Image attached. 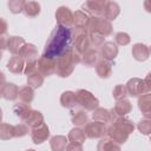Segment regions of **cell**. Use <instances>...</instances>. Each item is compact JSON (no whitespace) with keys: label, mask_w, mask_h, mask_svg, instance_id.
<instances>
[{"label":"cell","mask_w":151,"mask_h":151,"mask_svg":"<svg viewBox=\"0 0 151 151\" xmlns=\"http://www.w3.org/2000/svg\"><path fill=\"white\" fill-rule=\"evenodd\" d=\"M72 41V31L68 27L58 25L51 33L46 45L44 47L42 55L51 59H58L67 51H70Z\"/></svg>","instance_id":"obj_1"},{"label":"cell","mask_w":151,"mask_h":151,"mask_svg":"<svg viewBox=\"0 0 151 151\" xmlns=\"http://www.w3.org/2000/svg\"><path fill=\"white\" fill-rule=\"evenodd\" d=\"M81 61L80 54H78L73 48L67 51L65 54L57 59V70L55 73L60 78H67L72 74L74 66Z\"/></svg>","instance_id":"obj_2"},{"label":"cell","mask_w":151,"mask_h":151,"mask_svg":"<svg viewBox=\"0 0 151 151\" xmlns=\"http://www.w3.org/2000/svg\"><path fill=\"white\" fill-rule=\"evenodd\" d=\"M87 31H88V33H98L103 37H107L112 33V25L105 18L91 17Z\"/></svg>","instance_id":"obj_3"},{"label":"cell","mask_w":151,"mask_h":151,"mask_svg":"<svg viewBox=\"0 0 151 151\" xmlns=\"http://www.w3.org/2000/svg\"><path fill=\"white\" fill-rule=\"evenodd\" d=\"M127 94L130 97H140L146 93H151V87L144 81V79L139 78H131L126 83Z\"/></svg>","instance_id":"obj_4"},{"label":"cell","mask_w":151,"mask_h":151,"mask_svg":"<svg viewBox=\"0 0 151 151\" xmlns=\"http://www.w3.org/2000/svg\"><path fill=\"white\" fill-rule=\"evenodd\" d=\"M76 93L78 105H80L83 109L87 111H94L96 109H98L99 100L93 96V93H91L87 90H78Z\"/></svg>","instance_id":"obj_5"},{"label":"cell","mask_w":151,"mask_h":151,"mask_svg":"<svg viewBox=\"0 0 151 151\" xmlns=\"http://www.w3.org/2000/svg\"><path fill=\"white\" fill-rule=\"evenodd\" d=\"M76 42H74V50L78 54H84L86 51L90 50V39H88V31L86 29H76L74 31Z\"/></svg>","instance_id":"obj_6"},{"label":"cell","mask_w":151,"mask_h":151,"mask_svg":"<svg viewBox=\"0 0 151 151\" xmlns=\"http://www.w3.org/2000/svg\"><path fill=\"white\" fill-rule=\"evenodd\" d=\"M84 132H85V134H86L87 138H91V139L101 138L107 132V127H106L105 123L93 120V122H90V123H87L85 125Z\"/></svg>","instance_id":"obj_7"},{"label":"cell","mask_w":151,"mask_h":151,"mask_svg":"<svg viewBox=\"0 0 151 151\" xmlns=\"http://www.w3.org/2000/svg\"><path fill=\"white\" fill-rule=\"evenodd\" d=\"M107 1L105 0H88L83 4V9H85V13H90L92 17H101L105 14Z\"/></svg>","instance_id":"obj_8"},{"label":"cell","mask_w":151,"mask_h":151,"mask_svg":"<svg viewBox=\"0 0 151 151\" xmlns=\"http://www.w3.org/2000/svg\"><path fill=\"white\" fill-rule=\"evenodd\" d=\"M38 70L39 73L44 77H50L53 73H55L57 70V60L55 59H51V58H46L44 55H41L38 60Z\"/></svg>","instance_id":"obj_9"},{"label":"cell","mask_w":151,"mask_h":151,"mask_svg":"<svg viewBox=\"0 0 151 151\" xmlns=\"http://www.w3.org/2000/svg\"><path fill=\"white\" fill-rule=\"evenodd\" d=\"M55 20L58 25L70 28L73 25V13L68 7L60 6L55 12Z\"/></svg>","instance_id":"obj_10"},{"label":"cell","mask_w":151,"mask_h":151,"mask_svg":"<svg viewBox=\"0 0 151 151\" xmlns=\"http://www.w3.org/2000/svg\"><path fill=\"white\" fill-rule=\"evenodd\" d=\"M118 116L116 114V112L112 110H107L104 107H98L93 111L92 113V118L96 122H101V123H113V120L117 118Z\"/></svg>","instance_id":"obj_11"},{"label":"cell","mask_w":151,"mask_h":151,"mask_svg":"<svg viewBox=\"0 0 151 151\" xmlns=\"http://www.w3.org/2000/svg\"><path fill=\"white\" fill-rule=\"evenodd\" d=\"M48 137H50V129L46 124H42L38 127L32 129L31 138H32L34 144H41L45 140H47Z\"/></svg>","instance_id":"obj_12"},{"label":"cell","mask_w":151,"mask_h":151,"mask_svg":"<svg viewBox=\"0 0 151 151\" xmlns=\"http://www.w3.org/2000/svg\"><path fill=\"white\" fill-rule=\"evenodd\" d=\"M106 133H107L109 138H110L111 140H113L114 143H117V144H124V143H126L127 139H129V134H127L126 132L122 131L120 129L116 127V126L112 125V124L107 127V132H106Z\"/></svg>","instance_id":"obj_13"},{"label":"cell","mask_w":151,"mask_h":151,"mask_svg":"<svg viewBox=\"0 0 151 151\" xmlns=\"http://www.w3.org/2000/svg\"><path fill=\"white\" fill-rule=\"evenodd\" d=\"M100 54L104 60L111 61L118 55V47L113 41H106L100 47Z\"/></svg>","instance_id":"obj_14"},{"label":"cell","mask_w":151,"mask_h":151,"mask_svg":"<svg viewBox=\"0 0 151 151\" xmlns=\"http://www.w3.org/2000/svg\"><path fill=\"white\" fill-rule=\"evenodd\" d=\"M1 97L6 100H15L19 97V88L13 83H4L1 85Z\"/></svg>","instance_id":"obj_15"},{"label":"cell","mask_w":151,"mask_h":151,"mask_svg":"<svg viewBox=\"0 0 151 151\" xmlns=\"http://www.w3.org/2000/svg\"><path fill=\"white\" fill-rule=\"evenodd\" d=\"M131 52H132V57L137 61H145L150 57V48L145 44H142V42L134 44L132 46Z\"/></svg>","instance_id":"obj_16"},{"label":"cell","mask_w":151,"mask_h":151,"mask_svg":"<svg viewBox=\"0 0 151 151\" xmlns=\"http://www.w3.org/2000/svg\"><path fill=\"white\" fill-rule=\"evenodd\" d=\"M26 45L25 39L21 37H17V35H12L8 38V42H7V50L13 54V55H18L20 54L22 47Z\"/></svg>","instance_id":"obj_17"},{"label":"cell","mask_w":151,"mask_h":151,"mask_svg":"<svg viewBox=\"0 0 151 151\" xmlns=\"http://www.w3.org/2000/svg\"><path fill=\"white\" fill-rule=\"evenodd\" d=\"M138 107L145 119L151 120V93L143 94L138 98Z\"/></svg>","instance_id":"obj_18"},{"label":"cell","mask_w":151,"mask_h":151,"mask_svg":"<svg viewBox=\"0 0 151 151\" xmlns=\"http://www.w3.org/2000/svg\"><path fill=\"white\" fill-rule=\"evenodd\" d=\"M90 17L83 11H76L73 13V26L76 29H86L88 27Z\"/></svg>","instance_id":"obj_19"},{"label":"cell","mask_w":151,"mask_h":151,"mask_svg":"<svg viewBox=\"0 0 151 151\" xmlns=\"http://www.w3.org/2000/svg\"><path fill=\"white\" fill-rule=\"evenodd\" d=\"M25 60L18 54V55H13L11 57V59L8 60L7 63V68L9 72L12 73H15V74H19L21 72H24L25 70Z\"/></svg>","instance_id":"obj_20"},{"label":"cell","mask_w":151,"mask_h":151,"mask_svg":"<svg viewBox=\"0 0 151 151\" xmlns=\"http://www.w3.org/2000/svg\"><path fill=\"white\" fill-rule=\"evenodd\" d=\"M24 123H26L28 126H31L32 129L34 127H38L44 123V116L40 111H37V110H31L29 113L27 114V117L24 119Z\"/></svg>","instance_id":"obj_21"},{"label":"cell","mask_w":151,"mask_h":151,"mask_svg":"<svg viewBox=\"0 0 151 151\" xmlns=\"http://www.w3.org/2000/svg\"><path fill=\"white\" fill-rule=\"evenodd\" d=\"M60 104L65 109H72L73 106L78 105L77 101V93L73 91H65L60 96Z\"/></svg>","instance_id":"obj_22"},{"label":"cell","mask_w":151,"mask_h":151,"mask_svg":"<svg viewBox=\"0 0 151 151\" xmlns=\"http://www.w3.org/2000/svg\"><path fill=\"white\" fill-rule=\"evenodd\" d=\"M113 111L116 112V114L118 117H125L127 113H130L132 111V104L127 99L117 100V103L113 107Z\"/></svg>","instance_id":"obj_23"},{"label":"cell","mask_w":151,"mask_h":151,"mask_svg":"<svg viewBox=\"0 0 151 151\" xmlns=\"http://www.w3.org/2000/svg\"><path fill=\"white\" fill-rule=\"evenodd\" d=\"M112 125H114L116 127H118V129H120L122 131L126 132L127 134L132 133L133 130H134V125H133L132 120H130L129 118H125V117H117V118L113 120Z\"/></svg>","instance_id":"obj_24"},{"label":"cell","mask_w":151,"mask_h":151,"mask_svg":"<svg viewBox=\"0 0 151 151\" xmlns=\"http://www.w3.org/2000/svg\"><path fill=\"white\" fill-rule=\"evenodd\" d=\"M96 72H97V74H98L100 78L106 79V78H109V77L111 76V73H112V65L110 64V61H106V60L101 59V60H99V61L97 63V65H96Z\"/></svg>","instance_id":"obj_25"},{"label":"cell","mask_w":151,"mask_h":151,"mask_svg":"<svg viewBox=\"0 0 151 151\" xmlns=\"http://www.w3.org/2000/svg\"><path fill=\"white\" fill-rule=\"evenodd\" d=\"M19 55L24 60H26V63L27 61H32V60H37L35 58L38 57V50L33 44H26L22 47V50H21Z\"/></svg>","instance_id":"obj_26"},{"label":"cell","mask_w":151,"mask_h":151,"mask_svg":"<svg viewBox=\"0 0 151 151\" xmlns=\"http://www.w3.org/2000/svg\"><path fill=\"white\" fill-rule=\"evenodd\" d=\"M120 13V7L117 2L114 1H107L106 4V8H105V14H104V18L109 21H112L114 20Z\"/></svg>","instance_id":"obj_27"},{"label":"cell","mask_w":151,"mask_h":151,"mask_svg":"<svg viewBox=\"0 0 151 151\" xmlns=\"http://www.w3.org/2000/svg\"><path fill=\"white\" fill-rule=\"evenodd\" d=\"M67 140L65 136H53L50 139V145L52 151H65L67 146Z\"/></svg>","instance_id":"obj_28"},{"label":"cell","mask_w":151,"mask_h":151,"mask_svg":"<svg viewBox=\"0 0 151 151\" xmlns=\"http://www.w3.org/2000/svg\"><path fill=\"white\" fill-rule=\"evenodd\" d=\"M70 143H77V144H81L85 142V139L87 138L84 130L80 129V127H73L70 132H68V136H67Z\"/></svg>","instance_id":"obj_29"},{"label":"cell","mask_w":151,"mask_h":151,"mask_svg":"<svg viewBox=\"0 0 151 151\" xmlns=\"http://www.w3.org/2000/svg\"><path fill=\"white\" fill-rule=\"evenodd\" d=\"M26 17H37L40 13V4L37 1H25L24 5V11Z\"/></svg>","instance_id":"obj_30"},{"label":"cell","mask_w":151,"mask_h":151,"mask_svg":"<svg viewBox=\"0 0 151 151\" xmlns=\"http://www.w3.org/2000/svg\"><path fill=\"white\" fill-rule=\"evenodd\" d=\"M81 63L86 66H93L98 63V52L94 48H90L81 55Z\"/></svg>","instance_id":"obj_31"},{"label":"cell","mask_w":151,"mask_h":151,"mask_svg":"<svg viewBox=\"0 0 151 151\" xmlns=\"http://www.w3.org/2000/svg\"><path fill=\"white\" fill-rule=\"evenodd\" d=\"M97 151H122L118 144H114L110 138H104L98 143Z\"/></svg>","instance_id":"obj_32"},{"label":"cell","mask_w":151,"mask_h":151,"mask_svg":"<svg viewBox=\"0 0 151 151\" xmlns=\"http://www.w3.org/2000/svg\"><path fill=\"white\" fill-rule=\"evenodd\" d=\"M71 120H72V124L76 125V126H83V125H86L88 123V116L85 111H77V112H73L72 117H71Z\"/></svg>","instance_id":"obj_33"},{"label":"cell","mask_w":151,"mask_h":151,"mask_svg":"<svg viewBox=\"0 0 151 151\" xmlns=\"http://www.w3.org/2000/svg\"><path fill=\"white\" fill-rule=\"evenodd\" d=\"M19 98L22 103L29 104L34 98V91L31 86H22L19 90Z\"/></svg>","instance_id":"obj_34"},{"label":"cell","mask_w":151,"mask_h":151,"mask_svg":"<svg viewBox=\"0 0 151 151\" xmlns=\"http://www.w3.org/2000/svg\"><path fill=\"white\" fill-rule=\"evenodd\" d=\"M31 110H32V109H31L29 104H26V103H19V104H15L14 107H13L14 113H15L22 122H24V119L27 117V114L29 113Z\"/></svg>","instance_id":"obj_35"},{"label":"cell","mask_w":151,"mask_h":151,"mask_svg":"<svg viewBox=\"0 0 151 151\" xmlns=\"http://www.w3.org/2000/svg\"><path fill=\"white\" fill-rule=\"evenodd\" d=\"M15 137L14 134V126L7 123H2L0 125V138L2 140H8L11 138Z\"/></svg>","instance_id":"obj_36"},{"label":"cell","mask_w":151,"mask_h":151,"mask_svg":"<svg viewBox=\"0 0 151 151\" xmlns=\"http://www.w3.org/2000/svg\"><path fill=\"white\" fill-rule=\"evenodd\" d=\"M27 84L32 88H38L44 84V76H41L39 72L33 73L27 77Z\"/></svg>","instance_id":"obj_37"},{"label":"cell","mask_w":151,"mask_h":151,"mask_svg":"<svg viewBox=\"0 0 151 151\" xmlns=\"http://www.w3.org/2000/svg\"><path fill=\"white\" fill-rule=\"evenodd\" d=\"M112 96L116 100H120V99H125L127 94V90H126V86L125 85H117L113 91H112Z\"/></svg>","instance_id":"obj_38"},{"label":"cell","mask_w":151,"mask_h":151,"mask_svg":"<svg viewBox=\"0 0 151 151\" xmlns=\"http://www.w3.org/2000/svg\"><path fill=\"white\" fill-rule=\"evenodd\" d=\"M137 129L144 136L151 134V120L150 119H143V120H140L137 124Z\"/></svg>","instance_id":"obj_39"},{"label":"cell","mask_w":151,"mask_h":151,"mask_svg":"<svg viewBox=\"0 0 151 151\" xmlns=\"http://www.w3.org/2000/svg\"><path fill=\"white\" fill-rule=\"evenodd\" d=\"M24 5H25V1H22V0H11V1H8V8L14 14H18V13L22 12L24 11Z\"/></svg>","instance_id":"obj_40"},{"label":"cell","mask_w":151,"mask_h":151,"mask_svg":"<svg viewBox=\"0 0 151 151\" xmlns=\"http://www.w3.org/2000/svg\"><path fill=\"white\" fill-rule=\"evenodd\" d=\"M88 39H90V44L94 47H101L105 41H104V37L98 34V33H88Z\"/></svg>","instance_id":"obj_41"},{"label":"cell","mask_w":151,"mask_h":151,"mask_svg":"<svg viewBox=\"0 0 151 151\" xmlns=\"http://www.w3.org/2000/svg\"><path fill=\"white\" fill-rule=\"evenodd\" d=\"M114 40H116V42H117L119 46H125V45L130 44L131 38H130V35H129L127 33H125V32H118V33L116 34V37H114Z\"/></svg>","instance_id":"obj_42"},{"label":"cell","mask_w":151,"mask_h":151,"mask_svg":"<svg viewBox=\"0 0 151 151\" xmlns=\"http://www.w3.org/2000/svg\"><path fill=\"white\" fill-rule=\"evenodd\" d=\"M39 70H38V61L37 60H32V61H27L26 65H25V70H24V73L28 77L33 73H37Z\"/></svg>","instance_id":"obj_43"},{"label":"cell","mask_w":151,"mask_h":151,"mask_svg":"<svg viewBox=\"0 0 151 151\" xmlns=\"http://www.w3.org/2000/svg\"><path fill=\"white\" fill-rule=\"evenodd\" d=\"M28 133V127L25 125V124H18L14 126V134L17 138H20V137H24Z\"/></svg>","instance_id":"obj_44"},{"label":"cell","mask_w":151,"mask_h":151,"mask_svg":"<svg viewBox=\"0 0 151 151\" xmlns=\"http://www.w3.org/2000/svg\"><path fill=\"white\" fill-rule=\"evenodd\" d=\"M144 9L147 13H151V0H145L144 1Z\"/></svg>","instance_id":"obj_45"},{"label":"cell","mask_w":151,"mask_h":151,"mask_svg":"<svg viewBox=\"0 0 151 151\" xmlns=\"http://www.w3.org/2000/svg\"><path fill=\"white\" fill-rule=\"evenodd\" d=\"M7 42H8V38H6L5 35H1V48L2 50L7 48Z\"/></svg>","instance_id":"obj_46"},{"label":"cell","mask_w":151,"mask_h":151,"mask_svg":"<svg viewBox=\"0 0 151 151\" xmlns=\"http://www.w3.org/2000/svg\"><path fill=\"white\" fill-rule=\"evenodd\" d=\"M1 22H2V28H1V35H4V34H5V32H6V29H7V24H6V21H5L4 19H1Z\"/></svg>","instance_id":"obj_47"},{"label":"cell","mask_w":151,"mask_h":151,"mask_svg":"<svg viewBox=\"0 0 151 151\" xmlns=\"http://www.w3.org/2000/svg\"><path fill=\"white\" fill-rule=\"evenodd\" d=\"M144 81H145V83H146V84H147V85L151 87V72H150V73H147V76L145 77Z\"/></svg>","instance_id":"obj_48"},{"label":"cell","mask_w":151,"mask_h":151,"mask_svg":"<svg viewBox=\"0 0 151 151\" xmlns=\"http://www.w3.org/2000/svg\"><path fill=\"white\" fill-rule=\"evenodd\" d=\"M26 151H35V150H33V149H28V150H26Z\"/></svg>","instance_id":"obj_49"},{"label":"cell","mask_w":151,"mask_h":151,"mask_svg":"<svg viewBox=\"0 0 151 151\" xmlns=\"http://www.w3.org/2000/svg\"><path fill=\"white\" fill-rule=\"evenodd\" d=\"M150 53H151V47H150Z\"/></svg>","instance_id":"obj_50"},{"label":"cell","mask_w":151,"mask_h":151,"mask_svg":"<svg viewBox=\"0 0 151 151\" xmlns=\"http://www.w3.org/2000/svg\"><path fill=\"white\" fill-rule=\"evenodd\" d=\"M65 151H68V150H65Z\"/></svg>","instance_id":"obj_51"},{"label":"cell","mask_w":151,"mask_h":151,"mask_svg":"<svg viewBox=\"0 0 151 151\" xmlns=\"http://www.w3.org/2000/svg\"><path fill=\"white\" fill-rule=\"evenodd\" d=\"M150 142H151V138H150Z\"/></svg>","instance_id":"obj_52"}]
</instances>
